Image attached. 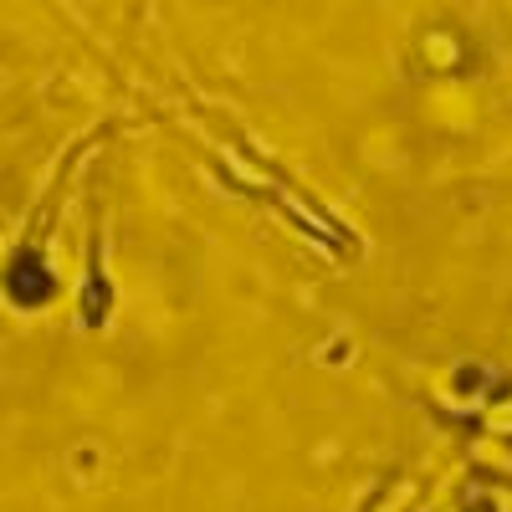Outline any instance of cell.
I'll return each mask as SVG.
<instances>
[{
	"label": "cell",
	"instance_id": "1",
	"mask_svg": "<svg viewBox=\"0 0 512 512\" xmlns=\"http://www.w3.org/2000/svg\"><path fill=\"white\" fill-rule=\"evenodd\" d=\"M6 292L16 297V303L36 308V303H47V297H52V277H47V267H41L36 256H16L11 272H6Z\"/></svg>",
	"mask_w": 512,
	"mask_h": 512
}]
</instances>
